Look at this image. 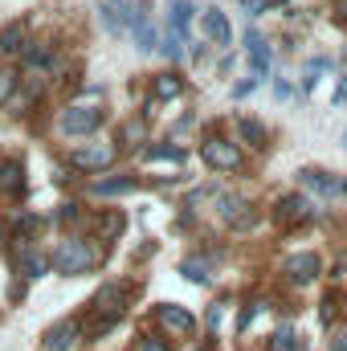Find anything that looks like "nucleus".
Wrapping results in <instances>:
<instances>
[{"instance_id": "8", "label": "nucleus", "mask_w": 347, "mask_h": 351, "mask_svg": "<svg viewBox=\"0 0 347 351\" xmlns=\"http://www.w3.org/2000/svg\"><path fill=\"white\" fill-rule=\"evenodd\" d=\"M29 45V21H12L0 29V53H21Z\"/></svg>"}, {"instance_id": "17", "label": "nucleus", "mask_w": 347, "mask_h": 351, "mask_svg": "<svg viewBox=\"0 0 347 351\" xmlns=\"http://www.w3.org/2000/svg\"><path fill=\"white\" fill-rule=\"evenodd\" d=\"M135 188V176H119V180H98L90 192L94 196H123V192H131Z\"/></svg>"}, {"instance_id": "13", "label": "nucleus", "mask_w": 347, "mask_h": 351, "mask_svg": "<svg viewBox=\"0 0 347 351\" xmlns=\"http://www.w3.org/2000/svg\"><path fill=\"white\" fill-rule=\"evenodd\" d=\"M298 180L307 184V188H315V192H323V196H331V192H339V184H335V176L319 172V168H302Z\"/></svg>"}, {"instance_id": "18", "label": "nucleus", "mask_w": 347, "mask_h": 351, "mask_svg": "<svg viewBox=\"0 0 347 351\" xmlns=\"http://www.w3.org/2000/svg\"><path fill=\"white\" fill-rule=\"evenodd\" d=\"M241 208H250V204H246V200H237V196H221V213H225V221H233V217H237L241 225H250L254 217H246Z\"/></svg>"}, {"instance_id": "30", "label": "nucleus", "mask_w": 347, "mask_h": 351, "mask_svg": "<svg viewBox=\"0 0 347 351\" xmlns=\"http://www.w3.org/2000/svg\"><path fill=\"white\" fill-rule=\"evenodd\" d=\"M74 217H78V204H62L58 208V221H74Z\"/></svg>"}, {"instance_id": "25", "label": "nucleus", "mask_w": 347, "mask_h": 351, "mask_svg": "<svg viewBox=\"0 0 347 351\" xmlns=\"http://www.w3.org/2000/svg\"><path fill=\"white\" fill-rule=\"evenodd\" d=\"M298 343H294V331L290 327H282L278 335H274V351H294Z\"/></svg>"}, {"instance_id": "23", "label": "nucleus", "mask_w": 347, "mask_h": 351, "mask_svg": "<svg viewBox=\"0 0 347 351\" xmlns=\"http://www.w3.org/2000/svg\"><path fill=\"white\" fill-rule=\"evenodd\" d=\"M102 25H106L110 33H123V16H119L115 4H102Z\"/></svg>"}, {"instance_id": "14", "label": "nucleus", "mask_w": 347, "mask_h": 351, "mask_svg": "<svg viewBox=\"0 0 347 351\" xmlns=\"http://www.w3.org/2000/svg\"><path fill=\"white\" fill-rule=\"evenodd\" d=\"M45 265L49 262H45L37 250H16V269H21V278H41Z\"/></svg>"}, {"instance_id": "10", "label": "nucleus", "mask_w": 347, "mask_h": 351, "mask_svg": "<svg viewBox=\"0 0 347 351\" xmlns=\"http://www.w3.org/2000/svg\"><path fill=\"white\" fill-rule=\"evenodd\" d=\"M168 12H172V16H168V33L184 37V33H188V21H192V12H196V8H192V0H172V4H168Z\"/></svg>"}, {"instance_id": "3", "label": "nucleus", "mask_w": 347, "mask_h": 351, "mask_svg": "<svg viewBox=\"0 0 347 351\" xmlns=\"http://www.w3.org/2000/svg\"><path fill=\"white\" fill-rule=\"evenodd\" d=\"M78 339H82V323H78V319H62V323H53V327L45 331L41 348L45 351H74Z\"/></svg>"}, {"instance_id": "22", "label": "nucleus", "mask_w": 347, "mask_h": 351, "mask_svg": "<svg viewBox=\"0 0 347 351\" xmlns=\"http://www.w3.org/2000/svg\"><path fill=\"white\" fill-rule=\"evenodd\" d=\"M180 269H184L188 282H208V262H196V258H192V262H184Z\"/></svg>"}, {"instance_id": "12", "label": "nucleus", "mask_w": 347, "mask_h": 351, "mask_svg": "<svg viewBox=\"0 0 347 351\" xmlns=\"http://www.w3.org/2000/svg\"><path fill=\"white\" fill-rule=\"evenodd\" d=\"M250 66H254V78L270 74V45L261 41L258 33H250Z\"/></svg>"}, {"instance_id": "6", "label": "nucleus", "mask_w": 347, "mask_h": 351, "mask_svg": "<svg viewBox=\"0 0 347 351\" xmlns=\"http://www.w3.org/2000/svg\"><path fill=\"white\" fill-rule=\"evenodd\" d=\"M315 217V204L307 196H282L278 200V221L282 225H307Z\"/></svg>"}, {"instance_id": "29", "label": "nucleus", "mask_w": 347, "mask_h": 351, "mask_svg": "<svg viewBox=\"0 0 347 351\" xmlns=\"http://www.w3.org/2000/svg\"><path fill=\"white\" fill-rule=\"evenodd\" d=\"M261 78H246V82H241V86H233V98H246V94H250V90L258 86Z\"/></svg>"}, {"instance_id": "4", "label": "nucleus", "mask_w": 347, "mask_h": 351, "mask_svg": "<svg viewBox=\"0 0 347 351\" xmlns=\"http://www.w3.org/2000/svg\"><path fill=\"white\" fill-rule=\"evenodd\" d=\"M70 164H74V168H82V172H102V168H110V164H115V147H110V143H90V147H78V152H70Z\"/></svg>"}, {"instance_id": "20", "label": "nucleus", "mask_w": 347, "mask_h": 351, "mask_svg": "<svg viewBox=\"0 0 347 351\" xmlns=\"http://www.w3.org/2000/svg\"><path fill=\"white\" fill-rule=\"evenodd\" d=\"M147 160H172V164H184V147H168V143H156V147H147Z\"/></svg>"}, {"instance_id": "38", "label": "nucleus", "mask_w": 347, "mask_h": 351, "mask_svg": "<svg viewBox=\"0 0 347 351\" xmlns=\"http://www.w3.org/2000/svg\"><path fill=\"white\" fill-rule=\"evenodd\" d=\"M204 351H208V348H204Z\"/></svg>"}, {"instance_id": "36", "label": "nucleus", "mask_w": 347, "mask_h": 351, "mask_svg": "<svg viewBox=\"0 0 347 351\" xmlns=\"http://www.w3.org/2000/svg\"><path fill=\"white\" fill-rule=\"evenodd\" d=\"M339 139H344V147H347V131H344V135H339Z\"/></svg>"}, {"instance_id": "28", "label": "nucleus", "mask_w": 347, "mask_h": 351, "mask_svg": "<svg viewBox=\"0 0 347 351\" xmlns=\"http://www.w3.org/2000/svg\"><path fill=\"white\" fill-rule=\"evenodd\" d=\"M37 229H41V221H37V217H25V221L16 225V233H21V237H25V233H37Z\"/></svg>"}, {"instance_id": "5", "label": "nucleus", "mask_w": 347, "mask_h": 351, "mask_svg": "<svg viewBox=\"0 0 347 351\" xmlns=\"http://www.w3.org/2000/svg\"><path fill=\"white\" fill-rule=\"evenodd\" d=\"M98 123H102L98 106H70L62 114V135H90V131H98Z\"/></svg>"}, {"instance_id": "2", "label": "nucleus", "mask_w": 347, "mask_h": 351, "mask_svg": "<svg viewBox=\"0 0 347 351\" xmlns=\"http://www.w3.org/2000/svg\"><path fill=\"white\" fill-rule=\"evenodd\" d=\"M200 156H204V164L217 168V172H233V168H241V152H237L229 139H204V143H200Z\"/></svg>"}, {"instance_id": "32", "label": "nucleus", "mask_w": 347, "mask_h": 351, "mask_svg": "<svg viewBox=\"0 0 347 351\" xmlns=\"http://www.w3.org/2000/svg\"><path fill=\"white\" fill-rule=\"evenodd\" d=\"M139 351H168V343H164V339H143Z\"/></svg>"}, {"instance_id": "15", "label": "nucleus", "mask_w": 347, "mask_h": 351, "mask_svg": "<svg viewBox=\"0 0 347 351\" xmlns=\"http://www.w3.org/2000/svg\"><path fill=\"white\" fill-rule=\"evenodd\" d=\"M0 188H4L8 196H21V192H25V180H21V164H16V160L0 164Z\"/></svg>"}, {"instance_id": "27", "label": "nucleus", "mask_w": 347, "mask_h": 351, "mask_svg": "<svg viewBox=\"0 0 347 351\" xmlns=\"http://www.w3.org/2000/svg\"><path fill=\"white\" fill-rule=\"evenodd\" d=\"M180 41H184V37H176V33H168V37H164V53H168L172 62H180Z\"/></svg>"}, {"instance_id": "1", "label": "nucleus", "mask_w": 347, "mask_h": 351, "mask_svg": "<svg viewBox=\"0 0 347 351\" xmlns=\"http://www.w3.org/2000/svg\"><path fill=\"white\" fill-rule=\"evenodd\" d=\"M94 262H98V254L90 250V241H82V237L62 241V245L53 250V258H49V265H53L58 274H86V269H94Z\"/></svg>"}, {"instance_id": "31", "label": "nucleus", "mask_w": 347, "mask_h": 351, "mask_svg": "<svg viewBox=\"0 0 347 351\" xmlns=\"http://www.w3.org/2000/svg\"><path fill=\"white\" fill-rule=\"evenodd\" d=\"M331 351H347V327H344V331H335V339H331Z\"/></svg>"}, {"instance_id": "33", "label": "nucleus", "mask_w": 347, "mask_h": 351, "mask_svg": "<svg viewBox=\"0 0 347 351\" xmlns=\"http://www.w3.org/2000/svg\"><path fill=\"white\" fill-rule=\"evenodd\" d=\"M335 102H339V106H347V78L339 82V90H335Z\"/></svg>"}, {"instance_id": "24", "label": "nucleus", "mask_w": 347, "mask_h": 351, "mask_svg": "<svg viewBox=\"0 0 347 351\" xmlns=\"http://www.w3.org/2000/svg\"><path fill=\"white\" fill-rule=\"evenodd\" d=\"M12 94H16V74H12V70H4V74H0V106H4Z\"/></svg>"}, {"instance_id": "19", "label": "nucleus", "mask_w": 347, "mask_h": 351, "mask_svg": "<svg viewBox=\"0 0 347 351\" xmlns=\"http://www.w3.org/2000/svg\"><path fill=\"white\" fill-rule=\"evenodd\" d=\"M131 29H135V45H139V49H156V29L147 25V16H143V21H135Z\"/></svg>"}, {"instance_id": "7", "label": "nucleus", "mask_w": 347, "mask_h": 351, "mask_svg": "<svg viewBox=\"0 0 347 351\" xmlns=\"http://www.w3.org/2000/svg\"><path fill=\"white\" fill-rule=\"evenodd\" d=\"M156 319H160L172 335H192V327H196V319H192L184 306H172V302H164V306L156 311Z\"/></svg>"}, {"instance_id": "26", "label": "nucleus", "mask_w": 347, "mask_h": 351, "mask_svg": "<svg viewBox=\"0 0 347 351\" xmlns=\"http://www.w3.org/2000/svg\"><path fill=\"white\" fill-rule=\"evenodd\" d=\"M49 62V49H25V66L29 70H37V66H45Z\"/></svg>"}, {"instance_id": "9", "label": "nucleus", "mask_w": 347, "mask_h": 351, "mask_svg": "<svg viewBox=\"0 0 347 351\" xmlns=\"http://www.w3.org/2000/svg\"><path fill=\"white\" fill-rule=\"evenodd\" d=\"M319 269H323V262H319L315 254H298V258H290V262H286V274H290L294 282H315V278H319Z\"/></svg>"}, {"instance_id": "35", "label": "nucleus", "mask_w": 347, "mask_h": 351, "mask_svg": "<svg viewBox=\"0 0 347 351\" xmlns=\"http://www.w3.org/2000/svg\"><path fill=\"white\" fill-rule=\"evenodd\" d=\"M261 0H246V8H250V12H254V8H258Z\"/></svg>"}, {"instance_id": "11", "label": "nucleus", "mask_w": 347, "mask_h": 351, "mask_svg": "<svg viewBox=\"0 0 347 351\" xmlns=\"http://www.w3.org/2000/svg\"><path fill=\"white\" fill-rule=\"evenodd\" d=\"M204 33H208L217 45H229V41H233L229 21H225V12H217V8H208V12H204Z\"/></svg>"}, {"instance_id": "16", "label": "nucleus", "mask_w": 347, "mask_h": 351, "mask_svg": "<svg viewBox=\"0 0 347 351\" xmlns=\"http://www.w3.org/2000/svg\"><path fill=\"white\" fill-rule=\"evenodd\" d=\"M237 135H241V143H250V147H265V127H261L258 119H237Z\"/></svg>"}, {"instance_id": "34", "label": "nucleus", "mask_w": 347, "mask_h": 351, "mask_svg": "<svg viewBox=\"0 0 347 351\" xmlns=\"http://www.w3.org/2000/svg\"><path fill=\"white\" fill-rule=\"evenodd\" d=\"M335 12H339V21H347V0H335Z\"/></svg>"}, {"instance_id": "37", "label": "nucleus", "mask_w": 347, "mask_h": 351, "mask_svg": "<svg viewBox=\"0 0 347 351\" xmlns=\"http://www.w3.org/2000/svg\"><path fill=\"white\" fill-rule=\"evenodd\" d=\"M344 192H347V184H344Z\"/></svg>"}, {"instance_id": "21", "label": "nucleus", "mask_w": 347, "mask_h": 351, "mask_svg": "<svg viewBox=\"0 0 347 351\" xmlns=\"http://www.w3.org/2000/svg\"><path fill=\"white\" fill-rule=\"evenodd\" d=\"M184 90V82L176 78V74H164V78H156V98H176Z\"/></svg>"}]
</instances>
